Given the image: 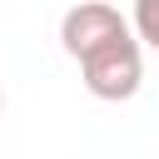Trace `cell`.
Segmentation results:
<instances>
[{
    "label": "cell",
    "mask_w": 159,
    "mask_h": 159,
    "mask_svg": "<svg viewBox=\"0 0 159 159\" xmlns=\"http://www.w3.org/2000/svg\"><path fill=\"white\" fill-rule=\"evenodd\" d=\"M75 65H80L84 89H89L94 99H109V104L134 99L139 84H144V55H139V35H134V30L104 40L99 50H89V55L75 60Z\"/></svg>",
    "instance_id": "6da1fadb"
},
{
    "label": "cell",
    "mask_w": 159,
    "mask_h": 159,
    "mask_svg": "<svg viewBox=\"0 0 159 159\" xmlns=\"http://www.w3.org/2000/svg\"><path fill=\"white\" fill-rule=\"evenodd\" d=\"M124 30H134V25H129L114 5H104V0H80V5H70L65 20H60V45H65L70 60H84L89 50H99L104 40H114V35H124Z\"/></svg>",
    "instance_id": "7a4b0ae2"
},
{
    "label": "cell",
    "mask_w": 159,
    "mask_h": 159,
    "mask_svg": "<svg viewBox=\"0 0 159 159\" xmlns=\"http://www.w3.org/2000/svg\"><path fill=\"white\" fill-rule=\"evenodd\" d=\"M134 35H139V45H149L154 55H159V0H134Z\"/></svg>",
    "instance_id": "3957f363"
},
{
    "label": "cell",
    "mask_w": 159,
    "mask_h": 159,
    "mask_svg": "<svg viewBox=\"0 0 159 159\" xmlns=\"http://www.w3.org/2000/svg\"><path fill=\"white\" fill-rule=\"evenodd\" d=\"M0 114H5V89H0Z\"/></svg>",
    "instance_id": "277c9868"
}]
</instances>
